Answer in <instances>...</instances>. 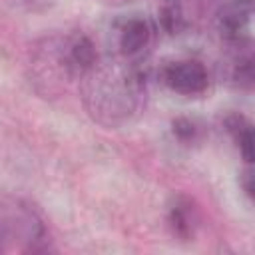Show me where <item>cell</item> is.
<instances>
[{
  "label": "cell",
  "mask_w": 255,
  "mask_h": 255,
  "mask_svg": "<svg viewBox=\"0 0 255 255\" xmlns=\"http://www.w3.org/2000/svg\"><path fill=\"white\" fill-rule=\"evenodd\" d=\"M163 80L165 84L177 92V94H201L207 88V72L199 62L193 60H185V62H175L169 64L163 72Z\"/></svg>",
  "instance_id": "1"
},
{
  "label": "cell",
  "mask_w": 255,
  "mask_h": 255,
  "mask_svg": "<svg viewBox=\"0 0 255 255\" xmlns=\"http://www.w3.org/2000/svg\"><path fill=\"white\" fill-rule=\"evenodd\" d=\"M251 18V0H229L219 12V30L229 40H239Z\"/></svg>",
  "instance_id": "2"
},
{
  "label": "cell",
  "mask_w": 255,
  "mask_h": 255,
  "mask_svg": "<svg viewBox=\"0 0 255 255\" xmlns=\"http://www.w3.org/2000/svg\"><path fill=\"white\" fill-rule=\"evenodd\" d=\"M149 40V26L145 20L141 18H131L126 22V26L122 28L120 34V48L124 54L131 56L137 54Z\"/></svg>",
  "instance_id": "3"
},
{
  "label": "cell",
  "mask_w": 255,
  "mask_h": 255,
  "mask_svg": "<svg viewBox=\"0 0 255 255\" xmlns=\"http://www.w3.org/2000/svg\"><path fill=\"white\" fill-rule=\"evenodd\" d=\"M227 129L233 133L239 149H241V155L247 163L253 161V131H251V126L245 118L241 116H231L227 118Z\"/></svg>",
  "instance_id": "4"
},
{
  "label": "cell",
  "mask_w": 255,
  "mask_h": 255,
  "mask_svg": "<svg viewBox=\"0 0 255 255\" xmlns=\"http://www.w3.org/2000/svg\"><path fill=\"white\" fill-rule=\"evenodd\" d=\"M169 223H171L175 235L189 239L193 233V217H191L189 203H175L169 213Z\"/></svg>",
  "instance_id": "5"
},
{
  "label": "cell",
  "mask_w": 255,
  "mask_h": 255,
  "mask_svg": "<svg viewBox=\"0 0 255 255\" xmlns=\"http://www.w3.org/2000/svg\"><path fill=\"white\" fill-rule=\"evenodd\" d=\"M96 58H98L96 48H94V44H92L88 38H80V40L72 46V50H70V62H72L78 70H88V68H92V66L96 64Z\"/></svg>",
  "instance_id": "6"
},
{
  "label": "cell",
  "mask_w": 255,
  "mask_h": 255,
  "mask_svg": "<svg viewBox=\"0 0 255 255\" xmlns=\"http://www.w3.org/2000/svg\"><path fill=\"white\" fill-rule=\"evenodd\" d=\"M159 20H161V26L169 32V34H177L181 24H183V18H181V10L175 2H167L161 6L159 10Z\"/></svg>",
  "instance_id": "7"
},
{
  "label": "cell",
  "mask_w": 255,
  "mask_h": 255,
  "mask_svg": "<svg viewBox=\"0 0 255 255\" xmlns=\"http://www.w3.org/2000/svg\"><path fill=\"white\" fill-rule=\"evenodd\" d=\"M173 133H175L179 139H189V137H193L195 128H193V124L187 122V120H175V122H173Z\"/></svg>",
  "instance_id": "8"
},
{
  "label": "cell",
  "mask_w": 255,
  "mask_h": 255,
  "mask_svg": "<svg viewBox=\"0 0 255 255\" xmlns=\"http://www.w3.org/2000/svg\"><path fill=\"white\" fill-rule=\"evenodd\" d=\"M245 191H247V195H253V183H251V173H245Z\"/></svg>",
  "instance_id": "9"
}]
</instances>
